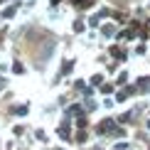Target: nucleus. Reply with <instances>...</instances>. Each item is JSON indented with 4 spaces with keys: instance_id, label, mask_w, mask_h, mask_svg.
Listing matches in <instances>:
<instances>
[{
    "instance_id": "6e6552de",
    "label": "nucleus",
    "mask_w": 150,
    "mask_h": 150,
    "mask_svg": "<svg viewBox=\"0 0 150 150\" xmlns=\"http://www.w3.org/2000/svg\"><path fill=\"white\" fill-rule=\"evenodd\" d=\"M103 35L111 37V35H113V27H111V25H106V27H103Z\"/></svg>"
},
{
    "instance_id": "20e7f679",
    "label": "nucleus",
    "mask_w": 150,
    "mask_h": 150,
    "mask_svg": "<svg viewBox=\"0 0 150 150\" xmlns=\"http://www.w3.org/2000/svg\"><path fill=\"white\" fill-rule=\"evenodd\" d=\"M12 71H15V74H22L25 67H22V64H12Z\"/></svg>"
},
{
    "instance_id": "7ed1b4c3",
    "label": "nucleus",
    "mask_w": 150,
    "mask_h": 150,
    "mask_svg": "<svg viewBox=\"0 0 150 150\" xmlns=\"http://www.w3.org/2000/svg\"><path fill=\"white\" fill-rule=\"evenodd\" d=\"M74 32H84V22H81V20L74 22Z\"/></svg>"
},
{
    "instance_id": "f257e3e1",
    "label": "nucleus",
    "mask_w": 150,
    "mask_h": 150,
    "mask_svg": "<svg viewBox=\"0 0 150 150\" xmlns=\"http://www.w3.org/2000/svg\"><path fill=\"white\" fill-rule=\"evenodd\" d=\"M98 130H101V133H108V130H113V121H106V123H101V126H98Z\"/></svg>"
},
{
    "instance_id": "9d476101",
    "label": "nucleus",
    "mask_w": 150,
    "mask_h": 150,
    "mask_svg": "<svg viewBox=\"0 0 150 150\" xmlns=\"http://www.w3.org/2000/svg\"><path fill=\"white\" fill-rule=\"evenodd\" d=\"M116 150H128V143H118V145H116Z\"/></svg>"
},
{
    "instance_id": "423d86ee",
    "label": "nucleus",
    "mask_w": 150,
    "mask_h": 150,
    "mask_svg": "<svg viewBox=\"0 0 150 150\" xmlns=\"http://www.w3.org/2000/svg\"><path fill=\"white\" fill-rule=\"evenodd\" d=\"M69 113H74V116H79V113H81V106H71V108H69Z\"/></svg>"
},
{
    "instance_id": "0eeeda50",
    "label": "nucleus",
    "mask_w": 150,
    "mask_h": 150,
    "mask_svg": "<svg viewBox=\"0 0 150 150\" xmlns=\"http://www.w3.org/2000/svg\"><path fill=\"white\" fill-rule=\"evenodd\" d=\"M59 135H62V138H67V140H69V130H67V128H59Z\"/></svg>"
},
{
    "instance_id": "39448f33",
    "label": "nucleus",
    "mask_w": 150,
    "mask_h": 150,
    "mask_svg": "<svg viewBox=\"0 0 150 150\" xmlns=\"http://www.w3.org/2000/svg\"><path fill=\"white\" fill-rule=\"evenodd\" d=\"M101 81H103V79H101V76H98V74H96V76L91 79V84H93V86H101Z\"/></svg>"
},
{
    "instance_id": "f03ea898",
    "label": "nucleus",
    "mask_w": 150,
    "mask_h": 150,
    "mask_svg": "<svg viewBox=\"0 0 150 150\" xmlns=\"http://www.w3.org/2000/svg\"><path fill=\"white\" fill-rule=\"evenodd\" d=\"M12 111H15L17 116H22V113H27V106H15V108H12Z\"/></svg>"
},
{
    "instance_id": "1a4fd4ad",
    "label": "nucleus",
    "mask_w": 150,
    "mask_h": 150,
    "mask_svg": "<svg viewBox=\"0 0 150 150\" xmlns=\"http://www.w3.org/2000/svg\"><path fill=\"white\" fill-rule=\"evenodd\" d=\"M71 69H74V64H71V62H67V64H64V74H69Z\"/></svg>"
}]
</instances>
